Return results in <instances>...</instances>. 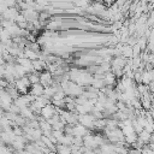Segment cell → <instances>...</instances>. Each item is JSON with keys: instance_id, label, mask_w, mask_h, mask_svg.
Masks as SVG:
<instances>
[{"instance_id": "6da1fadb", "label": "cell", "mask_w": 154, "mask_h": 154, "mask_svg": "<svg viewBox=\"0 0 154 154\" xmlns=\"http://www.w3.org/2000/svg\"><path fill=\"white\" fill-rule=\"evenodd\" d=\"M54 114V108L52 106H43L42 108V116L46 118V119H49L52 118Z\"/></svg>"}, {"instance_id": "7a4b0ae2", "label": "cell", "mask_w": 154, "mask_h": 154, "mask_svg": "<svg viewBox=\"0 0 154 154\" xmlns=\"http://www.w3.org/2000/svg\"><path fill=\"white\" fill-rule=\"evenodd\" d=\"M43 88H42V85H40V84H35L34 85V88H32V93L36 95V96H38V95H41L42 93H43Z\"/></svg>"}, {"instance_id": "3957f363", "label": "cell", "mask_w": 154, "mask_h": 154, "mask_svg": "<svg viewBox=\"0 0 154 154\" xmlns=\"http://www.w3.org/2000/svg\"><path fill=\"white\" fill-rule=\"evenodd\" d=\"M128 154H142L141 149H136V148H130L128 150Z\"/></svg>"}]
</instances>
